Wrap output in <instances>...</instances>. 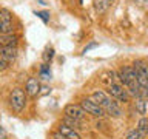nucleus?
Segmentation results:
<instances>
[{
    "label": "nucleus",
    "mask_w": 148,
    "mask_h": 139,
    "mask_svg": "<svg viewBox=\"0 0 148 139\" xmlns=\"http://www.w3.org/2000/svg\"><path fill=\"white\" fill-rule=\"evenodd\" d=\"M91 99L94 100L96 104H99L102 108L105 110L106 114L114 116V118H120V116H122V108H120V107L117 105V102H114L113 97L108 96L105 91H102V90L92 91Z\"/></svg>",
    "instance_id": "1"
},
{
    "label": "nucleus",
    "mask_w": 148,
    "mask_h": 139,
    "mask_svg": "<svg viewBox=\"0 0 148 139\" xmlns=\"http://www.w3.org/2000/svg\"><path fill=\"white\" fill-rule=\"evenodd\" d=\"M119 79L123 83V87H127L133 96H139V85H137V74L136 70L133 68V65H125L119 70Z\"/></svg>",
    "instance_id": "2"
},
{
    "label": "nucleus",
    "mask_w": 148,
    "mask_h": 139,
    "mask_svg": "<svg viewBox=\"0 0 148 139\" xmlns=\"http://www.w3.org/2000/svg\"><path fill=\"white\" fill-rule=\"evenodd\" d=\"M26 93L23 88H14L9 93V97H8V102H9V107L16 111V113H22L23 108L26 107Z\"/></svg>",
    "instance_id": "3"
},
{
    "label": "nucleus",
    "mask_w": 148,
    "mask_h": 139,
    "mask_svg": "<svg viewBox=\"0 0 148 139\" xmlns=\"http://www.w3.org/2000/svg\"><path fill=\"white\" fill-rule=\"evenodd\" d=\"M14 31V25H12V14L9 9L2 8L0 9V34L6 36V34H12Z\"/></svg>",
    "instance_id": "4"
},
{
    "label": "nucleus",
    "mask_w": 148,
    "mask_h": 139,
    "mask_svg": "<svg viewBox=\"0 0 148 139\" xmlns=\"http://www.w3.org/2000/svg\"><path fill=\"white\" fill-rule=\"evenodd\" d=\"M80 107H82L83 110H85V113H86V114H91V116H94V118H105V116H106L105 110L102 108L99 104H96V102L92 100L91 97L82 99Z\"/></svg>",
    "instance_id": "5"
},
{
    "label": "nucleus",
    "mask_w": 148,
    "mask_h": 139,
    "mask_svg": "<svg viewBox=\"0 0 148 139\" xmlns=\"http://www.w3.org/2000/svg\"><path fill=\"white\" fill-rule=\"evenodd\" d=\"M108 93L111 97H114V99L117 100H122V102H127L128 100V91L123 88V85H120V83H111L108 87Z\"/></svg>",
    "instance_id": "6"
},
{
    "label": "nucleus",
    "mask_w": 148,
    "mask_h": 139,
    "mask_svg": "<svg viewBox=\"0 0 148 139\" xmlns=\"http://www.w3.org/2000/svg\"><path fill=\"white\" fill-rule=\"evenodd\" d=\"M63 113H65V116H68V118H73V119H77V120H83V118H85V114H86L85 110H83L80 105H74V104H68L63 108Z\"/></svg>",
    "instance_id": "7"
},
{
    "label": "nucleus",
    "mask_w": 148,
    "mask_h": 139,
    "mask_svg": "<svg viewBox=\"0 0 148 139\" xmlns=\"http://www.w3.org/2000/svg\"><path fill=\"white\" fill-rule=\"evenodd\" d=\"M0 59L5 60L8 65L12 63L14 60L17 59V48H12V46H2V45H0Z\"/></svg>",
    "instance_id": "8"
},
{
    "label": "nucleus",
    "mask_w": 148,
    "mask_h": 139,
    "mask_svg": "<svg viewBox=\"0 0 148 139\" xmlns=\"http://www.w3.org/2000/svg\"><path fill=\"white\" fill-rule=\"evenodd\" d=\"M25 93L26 96H31V97H36L37 94H40V82L37 77H29L26 81V85H25Z\"/></svg>",
    "instance_id": "9"
},
{
    "label": "nucleus",
    "mask_w": 148,
    "mask_h": 139,
    "mask_svg": "<svg viewBox=\"0 0 148 139\" xmlns=\"http://www.w3.org/2000/svg\"><path fill=\"white\" fill-rule=\"evenodd\" d=\"M57 131L62 134L65 139H80V134H79L77 130H73L71 127H68V125H65V124H60L59 125Z\"/></svg>",
    "instance_id": "10"
},
{
    "label": "nucleus",
    "mask_w": 148,
    "mask_h": 139,
    "mask_svg": "<svg viewBox=\"0 0 148 139\" xmlns=\"http://www.w3.org/2000/svg\"><path fill=\"white\" fill-rule=\"evenodd\" d=\"M17 43H18V37L16 34H6V36H2V39H0V45L2 46L17 48Z\"/></svg>",
    "instance_id": "11"
},
{
    "label": "nucleus",
    "mask_w": 148,
    "mask_h": 139,
    "mask_svg": "<svg viewBox=\"0 0 148 139\" xmlns=\"http://www.w3.org/2000/svg\"><path fill=\"white\" fill-rule=\"evenodd\" d=\"M116 2V0H94V8H96V11L97 12H105V11H108L110 6Z\"/></svg>",
    "instance_id": "12"
},
{
    "label": "nucleus",
    "mask_w": 148,
    "mask_h": 139,
    "mask_svg": "<svg viewBox=\"0 0 148 139\" xmlns=\"http://www.w3.org/2000/svg\"><path fill=\"white\" fill-rule=\"evenodd\" d=\"M136 130H137L139 136H140V138H145L147 134H148V118L142 116V118L139 119V122H137Z\"/></svg>",
    "instance_id": "13"
},
{
    "label": "nucleus",
    "mask_w": 148,
    "mask_h": 139,
    "mask_svg": "<svg viewBox=\"0 0 148 139\" xmlns=\"http://www.w3.org/2000/svg\"><path fill=\"white\" fill-rule=\"evenodd\" d=\"M136 110L139 111V114H142V116L147 114V102L142 96L136 97Z\"/></svg>",
    "instance_id": "14"
},
{
    "label": "nucleus",
    "mask_w": 148,
    "mask_h": 139,
    "mask_svg": "<svg viewBox=\"0 0 148 139\" xmlns=\"http://www.w3.org/2000/svg\"><path fill=\"white\" fill-rule=\"evenodd\" d=\"M63 124L68 125V127H71L73 130H79L82 127V120H77V119H73V118H68V116H65L63 118Z\"/></svg>",
    "instance_id": "15"
},
{
    "label": "nucleus",
    "mask_w": 148,
    "mask_h": 139,
    "mask_svg": "<svg viewBox=\"0 0 148 139\" xmlns=\"http://www.w3.org/2000/svg\"><path fill=\"white\" fill-rule=\"evenodd\" d=\"M125 139H142V138L139 136L137 130H130V131L127 133V136H125Z\"/></svg>",
    "instance_id": "16"
},
{
    "label": "nucleus",
    "mask_w": 148,
    "mask_h": 139,
    "mask_svg": "<svg viewBox=\"0 0 148 139\" xmlns=\"http://www.w3.org/2000/svg\"><path fill=\"white\" fill-rule=\"evenodd\" d=\"M36 16H39L45 23L49 20V12H48V11H37V12H36Z\"/></svg>",
    "instance_id": "17"
},
{
    "label": "nucleus",
    "mask_w": 148,
    "mask_h": 139,
    "mask_svg": "<svg viewBox=\"0 0 148 139\" xmlns=\"http://www.w3.org/2000/svg\"><path fill=\"white\" fill-rule=\"evenodd\" d=\"M53 56H54V50L53 48H48V50L45 51V54H43V60H45V62H48V60L53 59Z\"/></svg>",
    "instance_id": "18"
},
{
    "label": "nucleus",
    "mask_w": 148,
    "mask_h": 139,
    "mask_svg": "<svg viewBox=\"0 0 148 139\" xmlns=\"http://www.w3.org/2000/svg\"><path fill=\"white\" fill-rule=\"evenodd\" d=\"M40 74H42V79H45V81H48V79H49V76H51V73L48 71V70H46V67H45V65L42 67V71H40Z\"/></svg>",
    "instance_id": "19"
},
{
    "label": "nucleus",
    "mask_w": 148,
    "mask_h": 139,
    "mask_svg": "<svg viewBox=\"0 0 148 139\" xmlns=\"http://www.w3.org/2000/svg\"><path fill=\"white\" fill-rule=\"evenodd\" d=\"M8 138V133H6V130H5L3 127H0V139H6Z\"/></svg>",
    "instance_id": "20"
},
{
    "label": "nucleus",
    "mask_w": 148,
    "mask_h": 139,
    "mask_svg": "<svg viewBox=\"0 0 148 139\" xmlns=\"http://www.w3.org/2000/svg\"><path fill=\"white\" fill-rule=\"evenodd\" d=\"M94 46H97V43H96V42H94V43H90V45H88V46H85V50H83V53H86V51H88V50H91V48H94Z\"/></svg>",
    "instance_id": "21"
},
{
    "label": "nucleus",
    "mask_w": 148,
    "mask_h": 139,
    "mask_svg": "<svg viewBox=\"0 0 148 139\" xmlns=\"http://www.w3.org/2000/svg\"><path fill=\"white\" fill-rule=\"evenodd\" d=\"M136 3H139V5H147L148 3V0H134Z\"/></svg>",
    "instance_id": "22"
}]
</instances>
